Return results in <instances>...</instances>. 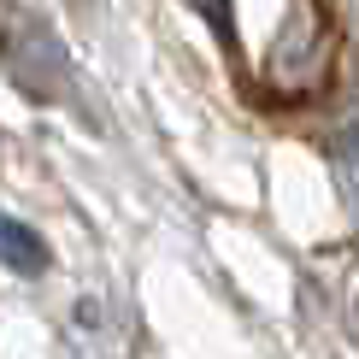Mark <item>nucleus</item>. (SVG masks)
I'll return each mask as SVG.
<instances>
[{
    "label": "nucleus",
    "instance_id": "20e7f679",
    "mask_svg": "<svg viewBox=\"0 0 359 359\" xmlns=\"http://www.w3.org/2000/svg\"><path fill=\"white\" fill-rule=\"evenodd\" d=\"M353 336H359V294H353Z\"/></svg>",
    "mask_w": 359,
    "mask_h": 359
},
{
    "label": "nucleus",
    "instance_id": "7ed1b4c3",
    "mask_svg": "<svg viewBox=\"0 0 359 359\" xmlns=\"http://www.w3.org/2000/svg\"><path fill=\"white\" fill-rule=\"evenodd\" d=\"M330 165H336V189H341V201H348V212L359 218V124H348L330 142Z\"/></svg>",
    "mask_w": 359,
    "mask_h": 359
},
{
    "label": "nucleus",
    "instance_id": "f03ea898",
    "mask_svg": "<svg viewBox=\"0 0 359 359\" xmlns=\"http://www.w3.org/2000/svg\"><path fill=\"white\" fill-rule=\"evenodd\" d=\"M0 265L18 271V277H41V271H48V242H41L29 224L0 212Z\"/></svg>",
    "mask_w": 359,
    "mask_h": 359
},
{
    "label": "nucleus",
    "instance_id": "f257e3e1",
    "mask_svg": "<svg viewBox=\"0 0 359 359\" xmlns=\"http://www.w3.org/2000/svg\"><path fill=\"white\" fill-rule=\"evenodd\" d=\"M0 59H6L12 83L24 95H36V100L65 95V53H59V41L36 18H18V24L0 29Z\"/></svg>",
    "mask_w": 359,
    "mask_h": 359
}]
</instances>
